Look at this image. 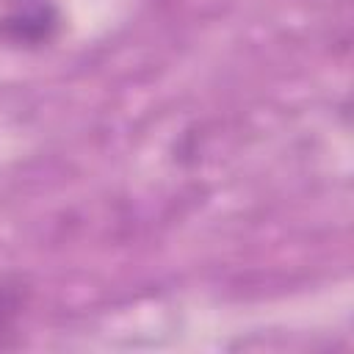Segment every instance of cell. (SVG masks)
<instances>
[{
	"mask_svg": "<svg viewBox=\"0 0 354 354\" xmlns=\"http://www.w3.org/2000/svg\"><path fill=\"white\" fill-rule=\"evenodd\" d=\"M58 28V11L50 0H11L0 17V36L14 44L39 47L53 39Z\"/></svg>",
	"mask_w": 354,
	"mask_h": 354,
	"instance_id": "1",
	"label": "cell"
},
{
	"mask_svg": "<svg viewBox=\"0 0 354 354\" xmlns=\"http://www.w3.org/2000/svg\"><path fill=\"white\" fill-rule=\"evenodd\" d=\"M28 285L22 279L0 282V348H14L19 335V318L28 307Z\"/></svg>",
	"mask_w": 354,
	"mask_h": 354,
	"instance_id": "2",
	"label": "cell"
}]
</instances>
